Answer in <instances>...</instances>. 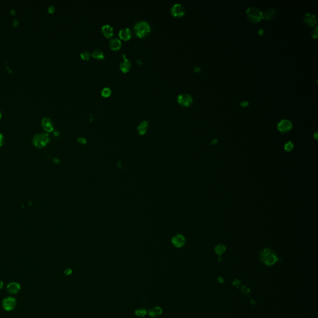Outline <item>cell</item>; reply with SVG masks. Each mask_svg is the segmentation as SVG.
<instances>
[{
  "instance_id": "obj_36",
  "label": "cell",
  "mask_w": 318,
  "mask_h": 318,
  "mask_svg": "<svg viewBox=\"0 0 318 318\" xmlns=\"http://www.w3.org/2000/svg\"><path fill=\"white\" fill-rule=\"evenodd\" d=\"M1 111H0V118H1Z\"/></svg>"
},
{
  "instance_id": "obj_26",
  "label": "cell",
  "mask_w": 318,
  "mask_h": 318,
  "mask_svg": "<svg viewBox=\"0 0 318 318\" xmlns=\"http://www.w3.org/2000/svg\"><path fill=\"white\" fill-rule=\"evenodd\" d=\"M77 141L78 142L81 144H85L87 142L86 139L85 138V137H80L78 139H77Z\"/></svg>"
},
{
  "instance_id": "obj_20",
  "label": "cell",
  "mask_w": 318,
  "mask_h": 318,
  "mask_svg": "<svg viewBox=\"0 0 318 318\" xmlns=\"http://www.w3.org/2000/svg\"><path fill=\"white\" fill-rule=\"evenodd\" d=\"M92 56L97 59H103L105 58V54L100 49H96L92 52Z\"/></svg>"
},
{
  "instance_id": "obj_35",
  "label": "cell",
  "mask_w": 318,
  "mask_h": 318,
  "mask_svg": "<svg viewBox=\"0 0 318 318\" xmlns=\"http://www.w3.org/2000/svg\"><path fill=\"white\" fill-rule=\"evenodd\" d=\"M317 134H318V133L316 132V133H315V138H316V139H318V137H317V136H317Z\"/></svg>"
},
{
  "instance_id": "obj_8",
  "label": "cell",
  "mask_w": 318,
  "mask_h": 318,
  "mask_svg": "<svg viewBox=\"0 0 318 318\" xmlns=\"http://www.w3.org/2000/svg\"><path fill=\"white\" fill-rule=\"evenodd\" d=\"M292 123L290 121L287 119H283L278 124V129L281 132H286L291 130L292 128Z\"/></svg>"
},
{
  "instance_id": "obj_28",
  "label": "cell",
  "mask_w": 318,
  "mask_h": 318,
  "mask_svg": "<svg viewBox=\"0 0 318 318\" xmlns=\"http://www.w3.org/2000/svg\"><path fill=\"white\" fill-rule=\"evenodd\" d=\"M72 270L70 269H67L64 271V274L65 275H70L72 274Z\"/></svg>"
},
{
  "instance_id": "obj_21",
  "label": "cell",
  "mask_w": 318,
  "mask_h": 318,
  "mask_svg": "<svg viewBox=\"0 0 318 318\" xmlns=\"http://www.w3.org/2000/svg\"><path fill=\"white\" fill-rule=\"evenodd\" d=\"M226 250V246L223 244L218 245L214 249V251H215L216 254L218 255H221L222 254H223L225 252Z\"/></svg>"
},
{
  "instance_id": "obj_23",
  "label": "cell",
  "mask_w": 318,
  "mask_h": 318,
  "mask_svg": "<svg viewBox=\"0 0 318 318\" xmlns=\"http://www.w3.org/2000/svg\"><path fill=\"white\" fill-rule=\"evenodd\" d=\"M111 94V90L109 87L104 88L101 91V95L104 97H108Z\"/></svg>"
},
{
  "instance_id": "obj_27",
  "label": "cell",
  "mask_w": 318,
  "mask_h": 318,
  "mask_svg": "<svg viewBox=\"0 0 318 318\" xmlns=\"http://www.w3.org/2000/svg\"><path fill=\"white\" fill-rule=\"evenodd\" d=\"M312 36L314 38H316L317 36H318V28L316 27L315 29H314L313 31H312Z\"/></svg>"
},
{
  "instance_id": "obj_34",
  "label": "cell",
  "mask_w": 318,
  "mask_h": 318,
  "mask_svg": "<svg viewBox=\"0 0 318 318\" xmlns=\"http://www.w3.org/2000/svg\"><path fill=\"white\" fill-rule=\"evenodd\" d=\"M199 70H200V69L199 67H198L197 69H195V71H197V72H198L199 71Z\"/></svg>"
},
{
  "instance_id": "obj_11",
  "label": "cell",
  "mask_w": 318,
  "mask_h": 318,
  "mask_svg": "<svg viewBox=\"0 0 318 318\" xmlns=\"http://www.w3.org/2000/svg\"><path fill=\"white\" fill-rule=\"evenodd\" d=\"M303 21L308 26H314L317 23V18L314 14L307 13L303 18Z\"/></svg>"
},
{
  "instance_id": "obj_16",
  "label": "cell",
  "mask_w": 318,
  "mask_h": 318,
  "mask_svg": "<svg viewBox=\"0 0 318 318\" xmlns=\"http://www.w3.org/2000/svg\"><path fill=\"white\" fill-rule=\"evenodd\" d=\"M42 125L44 130L47 132H51L54 130L53 126L50 119L47 118H44L42 120Z\"/></svg>"
},
{
  "instance_id": "obj_19",
  "label": "cell",
  "mask_w": 318,
  "mask_h": 318,
  "mask_svg": "<svg viewBox=\"0 0 318 318\" xmlns=\"http://www.w3.org/2000/svg\"><path fill=\"white\" fill-rule=\"evenodd\" d=\"M149 126L147 121H142L137 127V131L141 135H144L147 132V129Z\"/></svg>"
},
{
  "instance_id": "obj_24",
  "label": "cell",
  "mask_w": 318,
  "mask_h": 318,
  "mask_svg": "<svg viewBox=\"0 0 318 318\" xmlns=\"http://www.w3.org/2000/svg\"><path fill=\"white\" fill-rule=\"evenodd\" d=\"M81 57L82 59L83 60H89L91 57V54H90V52L89 51H87V50H85V51H83L81 54Z\"/></svg>"
},
{
  "instance_id": "obj_4",
  "label": "cell",
  "mask_w": 318,
  "mask_h": 318,
  "mask_svg": "<svg viewBox=\"0 0 318 318\" xmlns=\"http://www.w3.org/2000/svg\"><path fill=\"white\" fill-rule=\"evenodd\" d=\"M49 141V136L46 133H41L35 135L33 138V144L38 148H42Z\"/></svg>"
},
{
  "instance_id": "obj_1",
  "label": "cell",
  "mask_w": 318,
  "mask_h": 318,
  "mask_svg": "<svg viewBox=\"0 0 318 318\" xmlns=\"http://www.w3.org/2000/svg\"><path fill=\"white\" fill-rule=\"evenodd\" d=\"M260 260L265 265L271 266L274 265L278 261V257L273 250L266 248L262 250L260 252Z\"/></svg>"
},
{
  "instance_id": "obj_7",
  "label": "cell",
  "mask_w": 318,
  "mask_h": 318,
  "mask_svg": "<svg viewBox=\"0 0 318 318\" xmlns=\"http://www.w3.org/2000/svg\"><path fill=\"white\" fill-rule=\"evenodd\" d=\"M171 13L172 15L176 17H181L184 15L185 11L184 7L179 3H176L173 5L171 9Z\"/></svg>"
},
{
  "instance_id": "obj_2",
  "label": "cell",
  "mask_w": 318,
  "mask_h": 318,
  "mask_svg": "<svg viewBox=\"0 0 318 318\" xmlns=\"http://www.w3.org/2000/svg\"><path fill=\"white\" fill-rule=\"evenodd\" d=\"M134 31L138 37L144 38L150 33L151 27L149 24L145 21H139L135 24Z\"/></svg>"
},
{
  "instance_id": "obj_13",
  "label": "cell",
  "mask_w": 318,
  "mask_h": 318,
  "mask_svg": "<svg viewBox=\"0 0 318 318\" xmlns=\"http://www.w3.org/2000/svg\"><path fill=\"white\" fill-rule=\"evenodd\" d=\"M123 57H124V59L121 63L120 68H121V70L123 72L126 73V72H128L130 70V69L131 68V66H132V64H131V62L130 61V60H129L128 59L125 58V55L124 54L123 55Z\"/></svg>"
},
{
  "instance_id": "obj_9",
  "label": "cell",
  "mask_w": 318,
  "mask_h": 318,
  "mask_svg": "<svg viewBox=\"0 0 318 318\" xmlns=\"http://www.w3.org/2000/svg\"><path fill=\"white\" fill-rule=\"evenodd\" d=\"M186 239L182 234H177L172 239V243L177 248H181L185 245Z\"/></svg>"
},
{
  "instance_id": "obj_30",
  "label": "cell",
  "mask_w": 318,
  "mask_h": 318,
  "mask_svg": "<svg viewBox=\"0 0 318 318\" xmlns=\"http://www.w3.org/2000/svg\"><path fill=\"white\" fill-rule=\"evenodd\" d=\"M3 142V137L1 134H0V147L2 146Z\"/></svg>"
},
{
  "instance_id": "obj_10",
  "label": "cell",
  "mask_w": 318,
  "mask_h": 318,
  "mask_svg": "<svg viewBox=\"0 0 318 318\" xmlns=\"http://www.w3.org/2000/svg\"><path fill=\"white\" fill-rule=\"evenodd\" d=\"M6 289L9 294L15 295L21 290V285L17 282H11L7 285Z\"/></svg>"
},
{
  "instance_id": "obj_17",
  "label": "cell",
  "mask_w": 318,
  "mask_h": 318,
  "mask_svg": "<svg viewBox=\"0 0 318 318\" xmlns=\"http://www.w3.org/2000/svg\"><path fill=\"white\" fill-rule=\"evenodd\" d=\"M276 16V12L274 9H269L262 13L263 18L265 19H272Z\"/></svg>"
},
{
  "instance_id": "obj_33",
  "label": "cell",
  "mask_w": 318,
  "mask_h": 318,
  "mask_svg": "<svg viewBox=\"0 0 318 318\" xmlns=\"http://www.w3.org/2000/svg\"><path fill=\"white\" fill-rule=\"evenodd\" d=\"M3 285H3V281L0 280V290H1V289L3 288Z\"/></svg>"
},
{
  "instance_id": "obj_31",
  "label": "cell",
  "mask_w": 318,
  "mask_h": 318,
  "mask_svg": "<svg viewBox=\"0 0 318 318\" xmlns=\"http://www.w3.org/2000/svg\"><path fill=\"white\" fill-rule=\"evenodd\" d=\"M247 105H248V103H247V101H244V102H242V103H240V105H241V106H247Z\"/></svg>"
},
{
  "instance_id": "obj_32",
  "label": "cell",
  "mask_w": 318,
  "mask_h": 318,
  "mask_svg": "<svg viewBox=\"0 0 318 318\" xmlns=\"http://www.w3.org/2000/svg\"><path fill=\"white\" fill-rule=\"evenodd\" d=\"M217 142H218V141H217V139H213V140L211 141V144H216Z\"/></svg>"
},
{
  "instance_id": "obj_3",
  "label": "cell",
  "mask_w": 318,
  "mask_h": 318,
  "mask_svg": "<svg viewBox=\"0 0 318 318\" xmlns=\"http://www.w3.org/2000/svg\"><path fill=\"white\" fill-rule=\"evenodd\" d=\"M247 14L249 19L253 23H257L263 18L262 12L256 7H250L247 10Z\"/></svg>"
},
{
  "instance_id": "obj_29",
  "label": "cell",
  "mask_w": 318,
  "mask_h": 318,
  "mask_svg": "<svg viewBox=\"0 0 318 318\" xmlns=\"http://www.w3.org/2000/svg\"><path fill=\"white\" fill-rule=\"evenodd\" d=\"M49 11L51 13H54L55 11V7L53 5H51L49 7Z\"/></svg>"
},
{
  "instance_id": "obj_14",
  "label": "cell",
  "mask_w": 318,
  "mask_h": 318,
  "mask_svg": "<svg viewBox=\"0 0 318 318\" xmlns=\"http://www.w3.org/2000/svg\"><path fill=\"white\" fill-rule=\"evenodd\" d=\"M119 36L121 39H122L129 40L131 38V31L128 28H125L123 29H121L119 32Z\"/></svg>"
},
{
  "instance_id": "obj_15",
  "label": "cell",
  "mask_w": 318,
  "mask_h": 318,
  "mask_svg": "<svg viewBox=\"0 0 318 318\" xmlns=\"http://www.w3.org/2000/svg\"><path fill=\"white\" fill-rule=\"evenodd\" d=\"M102 32L107 38H111L113 35V28L110 24H105L101 28Z\"/></svg>"
},
{
  "instance_id": "obj_18",
  "label": "cell",
  "mask_w": 318,
  "mask_h": 318,
  "mask_svg": "<svg viewBox=\"0 0 318 318\" xmlns=\"http://www.w3.org/2000/svg\"><path fill=\"white\" fill-rule=\"evenodd\" d=\"M110 47L113 50H118L121 47V41L118 38H113L110 40Z\"/></svg>"
},
{
  "instance_id": "obj_12",
  "label": "cell",
  "mask_w": 318,
  "mask_h": 318,
  "mask_svg": "<svg viewBox=\"0 0 318 318\" xmlns=\"http://www.w3.org/2000/svg\"><path fill=\"white\" fill-rule=\"evenodd\" d=\"M147 313L151 318H158L162 315L163 310L159 306H154L147 311Z\"/></svg>"
},
{
  "instance_id": "obj_25",
  "label": "cell",
  "mask_w": 318,
  "mask_h": 318,
  "mask_svg": "<svg viewBox=\"0 0 318 318\" xmlns=\"http://www.w3.org/2000/svg\"><path fill=\"white\" fill-rule=\"evenodd\" d=\"M284 148L286 152H290L294 148V144L291 141H288L285 144Z\"/></svg>"
},
{
  "instance_id": "obj_5",
  "label": "cell",
  "mask_w": 318,
  "mask_h": 318,
  "mask_svg": "<svg viewBox=\"0 0 318 318\" xmlns=\"http://www.w3.org/2000/svg\"><path fill=\"white\" fill-rule=\"evenodd\" d=\"M3 309L6 311H13L16 306V300L13 297L5 298L2 302Z\"/></svg>"
},
{
  "instance_id": "obj_22",
  "label": "cell",
  "mask_w": 318,
  "mask_h": 318,
  "mask_svg": "<svg viewBox=\"0 0 318 318\" xmlns=\"http://www.w3.org/2000/svg\"><path fill=\"white\" fill-rule=\"evenodd\" d=\"M135 314L138 317L144 318L147 314V311L144 308H139L135 310Z\"/></svg>"
},
{
  "instance_id": "obj_6",
  "label": "cell",
  "mask_w": 318,
  "mask_h": 318,
  "mask_svg": "<svg viewBox=\"0 0 318 318\" xmlns=\"http://www.w3.org/2000/svg\"><path fill=\"white\" fill-rule=\"evenodd\" d=\"M178 102L183 106H190L193 101L192 97L188 94H181L177 98Z\"/></svg>"
}]
</instances>
